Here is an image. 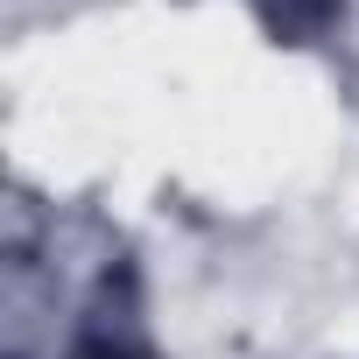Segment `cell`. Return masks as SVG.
Here are the masks:
<instances>
[{
  "label": "cell",
  "instance_id": "1",
  "mask_svg": "<svg viewBox=\"0 0 359 359\" xmlns=\"http://www.w3.org/2000/svg\"><path fill=\"white\" fill-rule=\"evenodd\" d=\"M345 8V0H261V15H268V29L275 36H289V43H303V36H317L331 15Z\"/></svg>",
  "mask_w": 359,
  "mask_h": 359
},
{
  "label": "cell",
  "instance_id": "2",
  "mask_svg": "<svg viewBox=\"0 0 359 359\" xmlns=\"http://www.w3.org/2000/svg\"><path fill=\"white\" fill-rule=\"evenodd\" d=\"M78 359H148V352H141V345H127V338H106V331H99V338H85V345H78Z\"/></svg>",
  "mask_w": 359,
  "mask_h": 359
}]
</instances>
